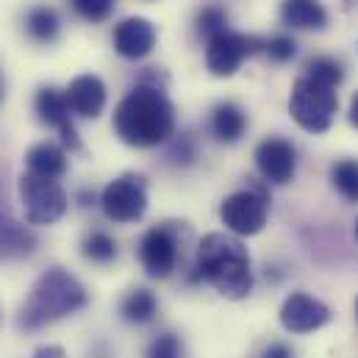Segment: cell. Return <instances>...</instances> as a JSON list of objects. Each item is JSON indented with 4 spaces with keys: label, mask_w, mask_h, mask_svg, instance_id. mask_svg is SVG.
Listing matches in <instances>:
<instances>
[{
    "label": "cell",
    "mask_w": 358,
    "mask_h": 358,
    "mask_svg": "<svg viewBox=\"0 0 358 358\" xmlns=\"http://www.w3.org/2000/svg\"><path fill=\"white\" fill-rule=\"evenodd\" d=\"M114 131L131 148H156L176 134V106L156 84H139L114 108Z\"/></svg>",
    "instance_id": "6da1fadb"
},
{
    "label": "cell",
    "mask_w": 358,
    "mask_h": 358,
    "mask_svg": "<svg viewBox=\"0 0 358 358\" xmlns=\"http://www.w3.org/2000/svg\"><path fill=\"white\" fill-rule=\"evenodd\" d=\"M197 275L208 280L222 297L242 300L253 289V267L248 248L239 236L228 234H208L197 248Z\"/></svg>",
    "instance_id": "7a4b0ae2"
},
{
    "label": "cell",
    "mask_w": 358,
    "mask_h": 358,
    "mask_svg": "<svg viewBox=\"0 0 358 358\" xmlns=\"http://www.w3.org/2000/svg\"><path fill=\"white\" fill-rule=\"evenodd\" d=\"M87 306V289L67 269L53 267L42 272L20 311V328L36 331L62 317H70Z\"/></svg>",
    "instance_id": "3957f363"
},
{
    "label": "cell",
    "mask_w": 358,
    "mask_h": 358,
    "mask_svg": "<svg viewBox=\"0 0 358 358\" xmlns=\"http://www.w3.org/2000/svg\"><path fill=\"white\" fill-rule=\"evenodd\" d=\"M339 111V94L334 87H325L308 76H300L292 87L289 114L308 134H325Z\"/></svg>",
    "instance_id": "277c9868"
},
{
    "label": "cell",
    "mask_w": 358,
    "mask_h": 358,
    "mask_svg": "<svg viewBox=\"0 0 358 358\" xmlns=\"http://www.w3.org/2000/svg\"><path fill=\"white\" fill-rule=\"evenodd\" d=\"M20 200L28 225H53L67 214V192L56 178H45L36 173H22Z\"/></svg>",
    "instance_id": "5b68a950"
},
{
    "label": "cell",
    "mask_w": 358,
    "mask_h": 358,
    "mask_svg": "<svg viewBox=\"0 0 358 358\" xmlns=\"http://www.w3.org/2000/svg\"><path fill=\"white\" fill-rule=\"evenodd\" d=\"M269 217V194L262 183L228 194L220 206V220L234 236H256Z\"/></svg>",
    "instance_id": "8992f818"
},
{
    "label": "cell",
    "mask_w": 358,
    "mask_h": 358,
    "mask_svg": "<svg viewBox=\"0 0 358 358\" xmlns=\"http://www.w3.org/2000/svg\"><path fill=\"white\" fill-rule=\"evenodd\" d=\"M100 208L111 222H139L148 211V183L142 176L125 173L114 178L100 194Z\"/></svg>",
    "instance_id": "52a82bcc"
},
{
    "label": "cell",
    "mask_w": 358,
    "mask_h": 358,
    "mask_svg": "<svg viewBox=\"0 0 358 358\" xmlns=\"http://www.w3.org/2000/svg\"><path fill=\"white\" fill-rule=\"evenodd\" d=\"M262 50H264V39L236 34V31H225V34L214 36L206 45V67L217 78H231L242 67L245 59H250Z\"/></svg>",
    "instance_id": "ba28073f"
},
{
    "label": "cell",
    "mask_w": 358,
    "mask_h": 358,
    "mask_svg": "<svg viewBox=\"0 0 358 358\" xmlns=\"http://www.w3.org/2000/svg\"><path fill=\"white\" fill-rule=\"evenodd\" d=\"M139 262L150 278H170L178 264V239L167 225L150 228L139 242Z\"/></svg>",
    "instance_id": "9c48e42d"
},
{
    "label": "cell",
    "mask_w": 358,
    "mask_h": 358,
    "mask_svg": "<svg viewBox=\"0 0 358 358\" xmlns=\"http://www.w3.org/2000/svg\"><path fill=\"white\" fill-rule=\"evenodd\" d=\"M328 322H331V308L306 292L289 294L280 306V325L289 334H314Z\"/></svg>",
    "instance_id": "30bf717a"
},
{
    "label": "cell",
    "mask_w": 358,
    "mask_h": 358,
    "mask_svg": "<svg viewBox=\"0 0 358 358\" xmlns=\"http://www.w3.org/2000/svg\"><path fill=\"white\" fill-rule=\"evenodd\" d=\"M36 114L45 125L50 128H59L62 134V142L70 148V150H81V139H78V131L70 120V103H67V94L53 87H42L36 92Z\"/></svg>",
    "instance_id": "8fae6325"
},
{
    "label": "cell",
    "mask_w": 358,
    "mask_h": 358,
    "mask_svg": "<svg viewBox=\"0 0 358 358\" xmlns=\"http://www.w3.org/2000/svg\"><path fill=\"white\" fill-rule=\"evenodd\" d=\"M256 167L269 183H289L297 170V153L292 142L280 136H269L256 148Z\"/></svg>",
    "instance_id": "7c38bea8"
},
{
    "label": "cell",
    "mask_w": 358,
    "mask_h": 358,
    "mask_svg": "<svg viewBox=\"0 0 358 358\" xmlns=\"http://www.w3.org/2000/svg\"><path fill=\"white\" fill-rule=\"evenodd\" d=\"M156 25L148 17H128L114 25V50L122 59H145L156 48Z\"/></svg>",
    "instance_id": "4fadbf2b"
},
{
    "label": "cell",
    "mask_w": 358,
    "mask_h": 358,
    "mask_svg": "<svg viewBox=\"0 0 358 358\" xmlns=\"http://www.w3.org/2000/svg\"><path fill=\"white\" fill-rule=\"evenodd\" d=\"M64 94H67L70 111L78 114V117L94 120L106 108V84L97 76H78V78H73Z\"/></svg>",
    "instance_id": "5bb4252c"
},
{
    "label": "cell",
    "mask_w": 358,
    "mask_h": 358,
    "mask_svg": "<svg viewBox=\"0 0 358 358\" xmlns=\"http://www.w3.org/2000/svg\"><path fill=\"white\" fill-rule=\"evenodd\" d=\"M280 22L297 31H322L328 25V11L320 0H283Z\"/></svg>",
    "instance_id": "9a60e30c"
},
{
    "label": "cell",
    "mask_w": 358,
    "mask_h": 358,
    "mask_svg": "<svg viewBox=\"0 0 358 358\" xmlns=\"http://www.w3.org/2000/svg\"><path fill=\"white\" fill-rule=\"evenodd\" d=\"M25 167L45 178H62L67 173V153L53 142H39L25 153Z\"/></svg>",
    "instance_id": "2e32d148"
},
{
    "label": "cell",
    "mask_w": 358,
    "mask_h": 358,
    "mask_svg": "<svg viewBox=\"0 0 358 358\" xmlns=\"http://www.w3.org/2000/svg\"><path fill=\"white\" fill-rule=\"evenodd\" d=\"M245 128H248V117H245V111L236 103L225 100V103H217L214 106V111H211V131H214V136L220 142H236V139H242Z\"/></svg>",
    "instance_id": "e0dca14e"
},
{
    "label": "cell",
    "mask_w": 358,
    "mask_h": 358,
    "mask_svg": "<svg viewBox=\"0 0 358 358\" xmlns=\"http://www.w3.org/2000/svg\"><path fill=\"white\" fill-rule=\"evenodd\" d=\"M120 311H122V320L125 322L145 325V322H150L159 314V300H156V294L150 289H134V292L125 294Z\"/></svg>",
    "instance_id": "ac0fdd59"
},
{
    "label": "cell",
    "mask_w": 358,
    "mask_h": 358,
    "mask_svg": "<svg viewBox=\"0 0 358 358\" xmlns=\"http://www.w3.org/2000/svg\"><path fill=\"white\" fill-rule=\"evenodd\" d=\"M25 31L34 42H53L59 36V14L48 6H34L28 14H25Z\"/></svg>",
    "instance_id": "d6986e66"
},
{
    "label": "cell",
    "mask_w": 358,
    "mask_h": 358,
    "mask_svg": "<svg viewBox=\"0 0 358 358\" xmlns=\"http://www.w3.org/2000/svg\"><path fill=\"white\" fill-rule=\"evenodd\" d=\"M331 180L336 186V192L350 200V203H358V162L356 159H342L331 167Z\"/></svg>",
    "instance_id": "ffe728a7"
},
{
    "label": "cell",
    "mask_w": 358,
    "mask_h": 358,
    "mask_svg": "<svg viewBox=\"0 0 358 358\" xmlns=\"http://www.w3.org/2000/svg\"><path fill=\"white\" fill-rule=\"evenodd\" d=\"M306 76L314 78V81H320V84H325V87H334V90L345 81L342 64L336 59H331V56H314V59H308Z\"/></svg>",
    "instance_id": "44dd1931"
},
{
    "label": "cell",
    "mask_w": 358,
    "mask_h": 358,
    "mask_svg": "<svg viewBox=\"0 0 358 358\" xmlns=\"http://www.w3.org/2000/svg\"><path fill=\"white\" fill-rule=\"evenodd\" d=\"M81 253H84L90 262H94V264H108V262L117 259V242H114L108 234L94 231V234H90V236L84 239Z\"/></svg>",
    "instance_id": "7402d4cb"
},
{
    "label": "cell",
    "mask_w": 358,
    "mask_h": 358,
    "mask_svg": "<svg viewBox=\"0 0 358 358\" xmlns=\"http://www.w3.org/2000/svg\"><path fill=\"white\" fill-rule=\"evenodd\" d=\"M197 31H200V36H206V42H211L214 36L231 31V28H228V14H225V8H220V6H206V8L197 14Z\"/></svg>",
    "instance_id": "603a6c76"
},
{
    "label": "cell",
    "mask_w": 358,
    "mask_h": 358,
    "mask_svg": "<svg viewBox=\"0 0 358 358\" xmlns=\"http://www.w3.org/2000/svg\"><path fill=\"white\" fill-rule=\"evenodd\" d=\"M183 342L176 334H162L156 336L150 345H148V353L145 358H183Z\"/></svg>",
    "instance_id": "cb8c5ba5"
},
{
    "label": "cell",
    "mask_w": 358,
    "mask_h": 358,
    "mask_svg": "<svg viewBox=\"0 0 358 358\" xmlns=\"http://www.w3.org/2000/svg\"><path fill=\"white\" fill-rule=\"evenodd\" d=\"M264 53H267L272 62L283 64V62H292L294 53H297V45L292 36H272V39H264Z\"/></svg>",
    "instance_id": "d4e9b609"
},
{
    "label": "cell",
    "mask_w": 358,
    "mask_h": 358,
    "mask_svg": "<svg viewBox=\"0 0 358 358\" xmlns=\"http://www.w3.org/2000/svg\"><path fill=\"white\" fill-rule=\"evenodd\" d=\"M73 8L90 22H103L111 14L114 0H73Z\"/></svg>",
    "instance_id": "484cf974"
},
{
    "label": "cell",
    "mask_w": 358,
    "mask_h": 358,
    "mask_svg": "<svg viewBox=\"0 0 358 358\" xmlns=\"http://www.w3.org/2000/svg\"><path fill=\"white\" fill-rule=\"evenodd\" d=\"M173 159H176V162H183V164H189V162L194 159V148H192V139H189L186 134L173 145Z\"/></svg>",
    "instance_id": "4316f807"
},
{
    "label": "cell",
    "mask_w": 358,
    "mask_h": 358,
    "mask_svg": "<svg viewBox=\"0 0 358 358\" xmlns=\"http://www.w3.org/2000/svg\"><path fill=\"white\" fill-rule=\"evenodd\" d=\"M262 358H294V353H292L289 345H283V342H272L269 348H264Z\"/></svg>",
    "instance_id": "83f0119b"
},
{
    "label": "cell",
    "mask_w": 358,
    "mask_h": 358,
    "mask_svg": "<svg viewBox=\"0 0 358 358\" xmlns=\"http://www.w3.org/2000/svg\"><path fill=\"white\" fill-rule=\"evenodd\" d=\"M34 358H67V353L59 345H42V348L34 350Z\"/></svg>",
    "instance_id": "f1b7e54d"
},
{
    "label": "cell",
    "mask_w": 358,
    "mask_h": 358,
    "mask_svg": "<svg viewBox=\"0 0 358 358\" xmlns=\"http://www.w3.org/2000/svg\"><path fill=\"white\" fill-rule=\"evenodd\" d=\"M350 122L358 128V92L353 94V100H350Z\"/></svg>",
    "instance_id": "f546056e"
},
{
    "label": "cell",
    "mask_w": 358,
    "mask_h": 358,
    "mask_svg": "<svg viewBox=\"0 0 358 358\" xmlns=\"http://www.w3.org/2000/svg\"><path fill=\"white\" fill-rule=\"evenodd\" d=\"M0 97H3V81H0Z\"/></svg>",
    "instance_id": "4dcf8cb0"
},
{
    "label": "cell",
    "mask_w": 358,
    "mask_h": 358,
    "mask_svg": "<svg viewBox=\"0 0 358 358\" xmlns=\"http://www.w3.org/2000/svg\"><path fill=\"white\" fill-rule=\"evenodd\" d=\"M356 239H358V222H356Z\"/></svg>",
    "instance_id": "1f68e13d"
},
{
    "label": "cell",
    "mask_w": 358,
    "mask_h": 358,
    "mask_svg": "<svg viewBox=\"0 0 358 358\" xmlns=\"http://www.w3.org/2000/svg\"><path fill=\"white\" fill-rule=\"evenodd\" d=\"M356 314H358V300H356Z\"/></svg>",
    "instance_id": "d6a6232c"
}]
</instances>
